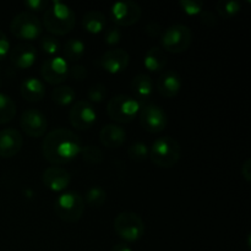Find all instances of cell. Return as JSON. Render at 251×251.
I'll return each instance as SVG.
<instances>
[{
  "label": "cell",
  "instance_id": "3957f363",
  "mask_svg": "<svg viewBox=\"0 0 251 251\" xmlns=\"http://www.w3.org/2000/svg\"><path fill=\"white\" fill-rule=\"evenodd\" d=\"M180 157V144L172 136L159 137L150 149V158L152 163L161 168H171L176 166Z\"/></svg>",
  "mask_w": 251,
  "mask_h": 251
},
{
  "label": "cell",
  "instance_id": "f546056e",
  "mask_svg": "<svg viewBox=\"0 0 251 251\" xmlns=\"http://www.w3.org/2000/svg\"><path fill=\"white\" fill-rule=\"evenodd\" d=\"M127 156L134 162H144L150 157V149L145 142H135L127 149Z\"/></svg>",
  "mask_w": 251,
  "mask_h": 251
},
{
  "label": "cell",
  "instance_id": "8992f818",
  "mask_svg": "<svg viewBox=\"0 0 251 251\" xmlns=\"http://www.w3.org/2000/svg\"><path fill=\"white\" fill-rule=\"evenodd\" d=\"M193 43V32L185 25H173L163 31L161 44L164 51L180 54L188 50Z\"/></svg>",
  "mask_w": 251,
  "mask_h": 251
},
{
  "label": "cell",
  "instance_id": "5b68a950",
  "mask_svg": "<svg viewBox=\"0 0 251 251\" xmlns=\"http://www.w3.org/2000/svg\"><path fill=\"white\" fill-rule=\"evenodd\" d=\"M140 107L136 100L129 95H115L107 104V113L109 118L119 124L131 123L139 115Z\"/></svg>",
  "mask_w": 251,
  "mask_h": 251
},
{
  "label": "cell",
  "instance_id": "d4e9b609",
  "mask_svg": "<svg viewBox=\"0 0 251 251\" xmlns=\"http://www.w3.org/2000/svg\"><path fill=\"white\" fill-rule=\"evenodd\" d=\"M76 92L70 86H56L51 92V100L59 107H68L75 102Z\"/></svg>",
  "mask_w": 251,
  "mask_h": 251
},
{
  "label": "cell",
  "instance_id": "8fae6325",
  "mask_svg": "<svg viewBox=\"0 0 251 251\" xmlns=\"http://www.w3.org/2000/svg\"><path fill=\"white\" fill-rule=\"evenodd\" d=\"M97 113L87 100H77L69 110V122L75 129L88 130L96 124Z\"/></svg>",
  "mask_w": 251,
  "mask_h": 251
},
{
  "label": "cell",
  "instance_id": "ba28073f",
  "mask_svg": "<svg viewBox=\"0 0 251 251\" xmlns=\"http://www.w3.org/2000/svg\"><path fill=\"white\" fill-rule=\"evenodd\" d=\"M10 31L22 41H34L42 34V24L38 17L28 11L17 14L10 24Z\"/></svg>",
  "mask_w": 251,
  "mask_h": 251
},
{
  "label": "cell",
  "instance_id": "ab89813d",
  "mask_svg": "<svg viewBox=\"0 0 251 251\" xmlns=\"http://www.w3.org/2000/svg\"><path fill=\"white\" fill-rule=\"evenodd\" d=\"M242 176L248 183L251 181V159L248 158L242 166Z\"/></svg>",
  "mask_w": 251,
  "mask_h": 251
},
{
  "label": "cell",
  "instance_id": "d6986e66",
  "mask_svg": "<svg viewBox=\"0 0 251 251\" xmlns=\"http://www.w3.org/2000/svg\"><path fill=\"white\" fill-rule=\"evenodd\" d=\"M131 90L140 105L147 104L153 95V81L147 74H137L131 81Z\"/></svg>",
  "mask_w": 251,
  "mask_h": 251
},
{
  "label": "cell",
  "instance_id": "603a6c76",
  "mask_svg": "<svg viewBox=\"0 0 251 251\" xmlns=\"http://www.w3.org/2000/svg\"><path fill=\"white\" fill-rule=\"evenodd\" d=\"M105 25H107V17L103 12L97 11V10L87 11L82 17V26L88 33H100L104 31Z\"/></svg>",
  "mask_w": 251,
  "mask_h": 251
},
{
  "label": "cell",
  "instance_id": "b9f144b4",
  "mask_svg": "<svg viewBox=\"0 0 251 251\" xmlns=\"http://www.w3.org/2000/svg\"><path fill=\"white\" fill-rule=\"evenodd\" d=\"M1 85H2V81H1V77H0V88H1Z\"/></svg>",
  "mask_w": 251,
  "mask_h": 251
},
{
  "label": "cell",
  "instance_id": "4316f807",
  "mask_svg": "<svg viewBox=\"0 0 251 251\" xmlns=\"http://www.w3.org/2000/svg\"><path fill=\"white\" fill-rule=\"evenodd\" d=\"M216 10L222 19H233L242 11V4L237 0H220L216 4Z\"/></svg>",
  "mask_w": 251,
  "mask_h": 251
},
{
  "label": "cell",
  "instance_id": "d590c367",
  "mask_svg": "<svg viewBox=\"0 0 251 251\" xmlns=\"http://www.w3.org/2000/svg\"><path fill=\"white\" fill-rule=\"evenodd\" d=\"M25 6L32 12H39V11H46L47 7L49 6V1L47 0H26L24 2Z\"/></svg>",
  "mask_w": 251,
  "mask_h": 251
},
{
  "label": "cell",
  "instance_id": "5bb4252c",
  "mask_svg": "<svg viewBox=\"0 0 251 251\" xmlns=\"http://www.w3.org/2000/svg\"><path fill=\"white\" fill-rule=\"evenodd\" d=\"M100 66L109 74H119L127 68L130 55L125 49L114 48L105 51L100 59Z\"/></svg>",
  "mask_w": 251,
  "mask_h": 251
},
{
  "label": "cell",
  "instance_id": "8d00e7d4",
  "mask_svg": "<svg viewBox=\"0 0 251 251\" xmlns=\"http://www.w3.org/2000/svg\"><path fill=\"white\" fill-rule=\"evenodd\" d=\"M200 21L201 24L205 25L207 27H215L217 26L218 24V19L212 11L210 10H202L200 14Z\"/></svg>",
  "mask_w": 251,
  "mask_h": 251
},
{
  "label": "cell",
  "instance_id": "f35d334b",
  "mask_svg": "<svg viewBox=\"0 0 251 251\" xmlns=\"http://www.w3.org/2000/svg\"><path fill=\"white\" fill-rule=\"evenodd\" d=\"M146 34H149L152 38H157V37H161L163 33V28H162L161 25L158 22H150L149 25L145 28Z\"/></svg>",
  "mask_w": 251,
  "mask_h": 251
},
{
  "label": "cell",
  "instance_id": "ac0fdd59",
  "mask_svg": "<svg viewBox=\"0 0 251 251\" xmlns=\"http://www.w3.org/2000/svg\"><path fill=\"white\" fill-rule=\"evenodd\" d=\"M183 81L180 75L174 70H167L159 75L157 80V90L164 98H173L180 92Z\"/></svg>",
  "mask_w": 251,
  "mask_h": 251
},
{
  "label": "cell",
  "instance_id": "1f68e13d",
  "mask_svg": "<svg viewBox=\"0 0 251 251\" xmlns=\"http://www.w3.org/2000/svg\"><path fill=\"white\" fill-rule=\"evenodd\" d=\"M87 97L93 103H102L107 97V87L103 83H95L87 91Z\"/></svg>",
  "mask_w": 251,
  "mask_h": 251
},
{
  "label": "cell",
  "instance_id": "7c38bea8",
  "mask_svg": "<svg viewBox=\"0 0 251 251\" xmlns=\"http://www.w3.org/2000/svg\"><path fill=\"white\" fill-rule=\"evenodd\" d=\"M41 75L49 85L60 86L68 78V61L61 56H50L42 64Z\"/></svg>",
  "mask_w": 251,
  "mask_h": 251
},
{
  "label": "cell",
  "instance_id": "4fadbf2b",
  "mask_svg": "<svg viewBox=\"0 0 251 251\" xmlns=\"http://www.w3.org/2000/svg\"><path fill=\"white\" fill-rule=\"evenodd\" d=\"M20 125L25 134L34 139L44 136L48 129L46 115L37 109L25 110L20 118Z\"/></svg>",
  "mask_w": 251,
  "mask_h": 251
},
{
  "label": "cell",
  "instance_id": "277c9868",
  "mask_svg": "<svg viewBox=\"0 0 251 251\" xmlns=\"http://www.w3.org/2000/svg\"><path fill=\"white\" fill-rule=\"evenodd\" d=\"M54 211L64 222L75 223L81 220L85 212V201L76 191H66L58 196L54 203Z\"/></svg>",
  "mask_w": 251,
  "mask_h": 251
},
{
  "label": "cell",
  "instance_id": "60d3db41",
  "mask_svg": "<svg viewBox=\"0 0 251 251\" xmlns=\"http://www.w3.org/2000/svg\"><path fill=\"white\" fill-rule=\"evenodd\" d=\"M112 251H132L131 247L127 243H118L112 248Z\"/></svg>",
  "mask_w": 251,
  "mask_h": 251
},
{
  "label": "cell",
  "instance_id": "83f0119b",
  "mask_svg": "<svg viewBox=\"0 0 251 251\" xmlns=\"http://www.w3.org/2000/svg\"><path fill=\"white\" fill-rule=\"evenodd\" d=\"M83 201H86V203L91 207L100 208L107 201V193H105L104 189L100 188V186H92L87 190Z\"/></svg>",
  "mask_w": 251,
  "mask_h": 251
},
{
  "label": "cell",
  "instance_id": "4dcf8cb0",
  "mask_svg": "<svg viewBox=\"0 0 251 251\" xmlns=\"http://www.w3.org/2000/svg\"><path fill=\"white\" fill-rule=\"evenodd\" d=\"M41 49L48 55L55 56L60 51V43L54 36H44L39 41Z\"/></svg>",
  "mask_w": 251,
  "mask_h": 251
},
{
  "label": "cell",
  "instance_id": "e575fe53",
  "mask_svg": "<svg viewBox=\"0 0 251 251\" xmlns=\"http://www.w3.org/2000/svg\"><path fill=\"white\" fill-rule=\"evenodd\" d=\"M122 36H123V33H122V31L119 29V27L118 26L110 27L109 29H107V31H105L104 41L108 46H115V44H118L120 42Z\"/></svg>",
  "mask_w": 251,
  "mask_h": 251
},
{
  "label": "cell",
  "instance_id": "e0dca14e",
  "mask_svg": "<svg viewBox=\"0 0 251 251\" xmlns=\"http://www.w3.org/2000/svg\"><path fill=\"white\" fill-rule=\"evenodd\" d=\"M37 59V50L32 44L24 42L19 43L10 50V61L20 70L29 69Z\"/></svg>",
  "mask_w": 251,
  "mask_h": 251
},
{
  "label": "cell",
  "instance_id": "7402d4cb",
  "mask_svg": "<svg viewBox=\"0 0 251 251\" xmlns=\"http://www.w3.org/2000/svg\"><path fill=\"white\" fill-rule=\"evenodd\" d=\"M168 58L166 51L159 47H151L146 51L144 58V65L151 73H158L167 66Z\"/></svg>",
  "mask_w": 251,
  "mask_h": 251
},
{
  "label": "cell",
  "instance_id": "484cf974",
  "mask_svg": "<svg viewBox=\"0 0 251 251\" xmlns=\"http://www.w3.org/2000/svg\"><path fill=\"white\" fill-rule=\"evenodd\" d=\"M16 104L10 96L0 92V125L10 123L16 115Z\"/></svg>",
  "mask_w": 251,
  "mask_h": 251
},
{
  "label": "cell",
  "instance_id": "9c48e42d",
  "mask_svg": "<svg viewBox=\"0 0 251 251\" xmlns=\"http://www.w3.org/2000/svg\"><path fill=\"white\" fill-rule=\"evenodd\" d=\"M139 120L145 131L150 134H159L163 131L168 123L167 113L159 105L147 103L140 107Z\"/></svg>",
  "mask_w": 251,
  "mask_h": 251
},
{
  "label": "cell",
  "instance_id": "2e32d148",
  "mask_svg": "<svg viewBox=\"0 0 251 251\" xmlns=\"http://www.w3.org/2000/svg\"><path fill=\"white\" fill-rule=\"evenodd\" d=\"M43 184L54 193L64 191L71 183V176L66 169L61 167H49L43 172L42 176Z\"/></svg>",
  "mask_w": 251,
  "mask_h": 251
},
{
  "label": "cell",
  "instance_id": "74e56055",
  "mask_svg": "<svg viewBox=\"0 0 251 251\" xmlns=\"http://www.w3.org/2000/svg\"><path fill=\"white\" fill-rule=\"evenodd\" d=\"M10 50V42L6 34L0 29V61L4 60Z\"/></svg>",
  "mask_w": 251,
  "mask_h": 251
},
{
  "label": "cell",
  "instance_id": "7a4b0ae2",
  "mask_svg": "<svg viewBox=\"0 0 251 251\" xmlns=\"http://www.w3.org/2000/svg\"><path fill=\"white\" fill-rule=\"evenodd\" d=\"M43 25L49 33L65 36L70 33L76 25V14L64 2L53 0L43 14Z\"/></svg>",
  "mask_w": 251,
  "mask_h": 251
},
{
  "label": "cell",
  "instance_id": "ffe728a7",
  "mask_svg": "<svg viewBox=\"0 0 251 251\" xmlns=\"http://www.w3.org/2000/svg\"><path fill=\"white\" fill-rule=\"evenodd\" d=\"M125 140H126V131L120 125L107 124L100 131V141L108 149H118L124 145Z\"/></svg>",
  "mask_w": 251,
  "mask_h": 251
},
{
  "label": "cell",
  "instance_id": "9a60e30c",
  "mask_svg": "<svg viewBox=\"0 0 251 251\" xmlns=\"http://www.w3.org/2000/svg\"><path fill=\"white\" fill-rule=\"evenodd\" d=\"M24 139L19 130L14 127H6L0 130V157L11 158L16 156L22 149Z\"/></svg>",
  "mask_w": 251,
  "mask_h": 251
},
{
  "label": "cell",
  "instance_id": "30bf717a",
  "mask_svg": "<svg viewBox=\"0 0 251 251\" xmlns=\"http://www.w3.org/2000/svg\"><path fill=\"white\" fill-rule=\"evenodd\" d=\"M142 10L140 5L135 1L125 0L117 1L110 7V16L117 26L129 27L137 24L141 19Z\"/></svg>",
  "mask_w": 251,
  "mask_h": 251
},
{
  "label": "cell",
  "instance_id": "52a82bcc",
  "mask_svg": "<svg viewBox=\"0 0 251 251\" xmlns=\"http://www.w3.org/2000/svg\"><path fill=\"white\" fill-rule=\"evenodd\" d=\"M114 230L124 243H135L144 235L145 223L137 213L125 211L115 217Z\"/></svg>",
  "mask_w": 251,
  "mask_h": 251
},
{
  "label": "cell",
  "instance_id": "836d02e7",
  "mask_svg": "<svg viewBox=\"0 0 251 251\" xmlns=\"http://www.w3.org/2000/svg\"><path fill=\"white\" fill-rule=\"evenodd\" d=\"M88 71L86 69V66L80 65V64H75L71 68H69V75L68 77L73 78L74 81H77V82H81V81H85L87 78Z\"/></svg>",
  "mask_w": 251,
  "mask_h": 251
},
{
  "label": "cell",
  "instance_id": "cb8c5ba5",
  "mask_svg": "<svg viewBox=\"0 0 251 251\" xmlns=\"http://www.w3.org/2000/svg\"><path fill=\"white\" fill-rule=\"evenodd\" d=\"M86 46L80 38H70L65 42L64 44V55L69 61H78L82 59L83 54H85Z\"/></svg>",
  "mask_w": 251,
  "mask_h": 251
},
{
  "label": "cell",
  "instance_id": "44dd1931",
  "mask_svg": "<svg viewBox=\"0 0 251 251\" xmlns=\"http://www.w3.org/2000/svg\"><path fill=\"white\" fill-rule=\"evenodd\" d=\"M20 93L27 102L37 103L41 102L46 96V87L39 78L28 77L22 81L20 86Z\"/></svg>",
  "mask_w": 251,
  "mask_h": 251
},
{
  "label": "cell",
  "instance_id": "d6a6232c",
  "mask_svg": "<svg viewBox=\"0 0 251 251\" xmlns=\"http://www.w3.org/2000/svg\"><path fill=\"white\" fill-rule=\"evenodd\" d=\"M179 6L186 15L195 16V15L201 14L203 9V2L201 0H180Z\"/></svg>",
  "mask_w": 251,
  "mask_h": 251
},
{
  "label": "cell",
  "instance_id": "f1b7e54d",
  "mask_svg": "<svg viewBox=\"0 0 251 251\" xmlns=\"http://www.w3.org/2000/svg\"><path fill=\"white\" fill-rule=\"evenodd\" d=\"M81 154H82L83 161L88 164H100L104 159V153L102 150L93 145H87V146L82 147Z\"/></svg>",
  "mask_w": 251,
  "mask_h": 251
},
{
  "label": "cell",
  "instance_id": "6da1fadb",
  "mask_svg": "<svg viewBox=\"0 0 251 251\" xmlns=\"http://www.w3.org/2000/svg\"><path fill=\"white\" fill-rule=\"evenodd\" d=\"M82 151L81 140L75 132L66 129H55L48 132L42 142L44 159L54 166L74 161Z\"/></svg>",
  "mask_w": 251,
  "mask_h": 251
}]
</instances>
